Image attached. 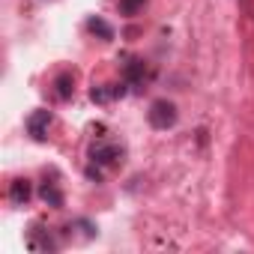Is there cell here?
Returning <instances> with one entry per match:
<instances>
[{
    "mask_svg": "<svg viewBox=\"0 0 254 254\" xmlns=\"http://www.w3.org/2000/svg\"><path fill=\"white\" fill-rule=\"evenodd\" d=\"M147 120H150L153 129H171V126L177 123V108H174V102H168V99L153 102L150 111H147Z\"/></svg>",
    "mask_w": 254,
    "mask_h": 254,
    "instance_id": "cell-1",
    "label": "cell"
},
{
    "mask_svg": "<svg viewBox=\"0 0 254 254\" xmlns=\"http://www.w3.org/2000/svg\"><path fill=\"white\" fill-rule=\"evenodd\" d=\"M90 159H93L96 165H105V168H117V165H120V159H123V153H120L117 147H93Z\"/></svg>",
    "mask_w": 254,
    "mask_h": 254,
    "instance_id": "cell-2",
    "label": "cell"
},
{
    "mask_svg": "<svg viewBox=\"0 0 254 254\" xmlns=\"http://www.w3.org/2000/svg\"><path fill=\"white\" fill-rule=\"evenodd\" d=\"M48 123H51V114H48V111H36V114L27 120V132H30L36 141H45V129H48Z\"/></svg>",
    "mask_w": 254,
    "mask_h": 254,
    "instance_id": "cell-3",
    "label": "cell"
},
{
    "mask_svg": "<svg viewBox=\"0 0 254 254\" xmlns=\"http://www.w3.org/2000/svg\"><path fill=\"white\" fill-rule=\"evenodd\" d=\"M9 200H12L15 206H24V203L30 200V183H27V180H15V183L9 186Z\"/></svg>",
    "mask_w": 254,
    "mask_h": 254,
    "instance_id": "cell-4",
    "label": "cell"
},
{
    "mask_svg": "<svg viewBox=\"0 0 254 254\" xmlns=\"http://www.w3.org/2000/svg\"><path fill=\"white\" fill-rule=\"evenodd\" d=\"M87 30L96 33V36H102V39H114V27L108 21H102V18H90L87 21Z\"/></svg>",
    "mask_w": 254,
    "mask_h": 254,
    "instance_id": "cell-5",
    "label": "cell"
},
{
    "mask_svg": "<svg viewBox=\"0 0 254 254\" xmlns=\"http://www.w3.org/2000/svg\"><path fill=\"white\" fill-rule=\"evenodd\" d=\"M93 102H111V99H117V96H123V87L120 84H114L111 90L108 87H93Z\"/></svg>",
    "mask_w": 254,
    "mask_h": 254,
    "instance_id": "cell-6",
    "label": "cell"
},
{
    "mask_svg": "<svg viewBox=\"0 0 254 254\" xmlns=\"http://www.w3.org/2000/svg\"><path fill=\"white\" fill-rule=\"evenodd\" d=\"M42 200H45L48 206H63V194H60L57 183H45V186H42Z\"/></svg>",
    "mask_w": 254,
    "mask_h": 254,
    "instance_id": "cell-7",
    "label": "cell"
},
{
    "mask_svg": "<svg viewBox=\"0 0 254 254\" xmlns=\"http://www.w3.org/2000/svg\"><path fill=\"white\" fill-rule=\"evenodd\" d=\"M54 84H57V99H69V96L75 93V87H72V75H60Z\"/></svg>",
    "mask_w": 254,
    "mask_h": 254,
    "instance_id": "cell-8",
    "label": "cell"
},
{
    "mask_svg": "<svg viewBox=\"0 0 254 254\" xmlns=\"http://www.w3.org/2000/svg\"><path fill=\"white\" fill-rule=\"evenodd\" d=\"M144 6V0H120V12L123 15H135Z\"/></svg>",
    "mask_w": 254,
    "mask_h": 254,
    "instance_id": "cell-9",
    "label": "cell"
}]
</instances>
